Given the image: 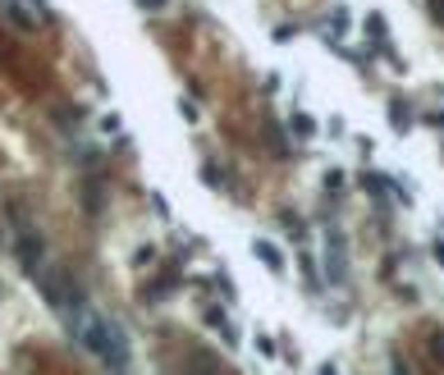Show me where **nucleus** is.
I'll return each mask as SVG.
<instances>
[{"label":"nucleus","instance_id":"obj_9","mask_svg":"<svg viewBox=\"0 0 444 375\" xmlns=\"http://www.w3.org/2000/svg\"><path fill=\"white\" fill-rule=\"evenodd\" d=\"M138 5H142V10H161V5H165V0H138Z\"/></svg>","mask_w":444,"mask_h":375},{"label":"nucleus","instance_id":"obj_1","mask_svg":"<svg viewBox=\"0 0 444 375\" xmlns=\"http://www.w3.org/2000/svg\"><path fill=\"white\" fill-rule=\"evenodd\" d=\"M69 320H74V339L83 343L101 366H110V375L129 371V339H124V330L115 320H106L97 307H88V302H83Z\"/></svg>","mask_w":444,"mask_h":375},{"label":"nucleus","instance_id":"obj_5","mask_svg":"<svg viewBox=\"0 0 444 375\" xmlns=\"http://www.w3.org/2000/svg\"><path fill=\"white\" fill-rule=\"evenodd\" d=\"M206 325H215V330L224 334V343H233V339H238V334H233V325H229V316H224V311H206Z\"/></svg>","mask_w":444,"mask_h":375},{"label":"nucleus","instance_id":"obj_7","mask_svg":"<svg viewBox=\"0 0 444 375\" xmlns=\"http://www.w3.org/2000/svg\"><path fill=\"white\" fill-rule=\"evenodd\" d=\"M293 128H298L302 138H311V133H316V124H311V115H293Z\"/></svg>","mask_w":444,"mask_h":375},{"label":"nucleus","instance_id":"obj_11","mask_svg":"<svg viewBox=\"0 0 444 375\" xmlns=\"http://www.w3.org/2000/svg\"><path fill=\"white\" fill-rule=\"evenodd\" d=\"M115 375H129V371H115Z\"/></svg>","mask_w":444,"mask_h":375},{"label":"nucleus","instance_id":"obj_3","mask_svg":"<svg viewBox=\"0 0 444 375\" xmlns=\"http://www.w3.org/2000/svg\"><path fill=\"white\" fill-rule=\"evenodd\" d=\"M14 256H19V265L28 270V275H42L46 270V238L37 229H14Z\"/></svg>","mask_w":444,"mask_h":375},{"label":"nucleus","instance_id":"obj_4","mask_svg":"<svg viewBox=\"0 0 444 375\" xmlns=\"http://www.w3.org/2000/svg\"><path fill=\"white\" fill-rule=\"evenodd\" d=\"M252 252L261 256V265H266L270 275H284V252H279V247L270 243V238H256V243H252Z\"/></svg>","mask_w":444,"mask_h":375},{"label":"nucleus","instance_id":"obj_6","mask_svg":"<svg viewBox=\"0 0 444 375\" xmlns=\"http://www.w3.org/2000/svg\"><path fill=\"white\" fill-rule=\"evenodd\" d=\"M389 119H394V128H412V115H408V106H403V101H394V106H389Z\"/></svg>","mask_w":444,"mask_h":375},{"label":"nucleus","instance_id":"obj_8","mask_svg":"<svg viewBox=\"0 0 444 375\" xmlns=\"http://www.w3.org/2000/svg\"><path fill=\"white\" fill-rule=\"evenodd\" d=\"M431 357H444V330L431 334Z\"/></svg>","mask_w":444,"mask_h":375},{"label":"nucleus","instance_id":"obj_2","mask_svg":"<svg viewBox=\"0 0 444 375\" xmlns=\"http://www.w3.org/2000/svg\"><path fill=\"white\" fill-rule=\"evenodd\" d=\"M37 288H42V298L51 302L56 311H65V316H74V311L88 302V298H83V288H78L60 265H46L42 275H37Z\"/></svg>","mask_w":444,"mask_h":375},{"label":"nucleus","instance_id":"obj_10","mask_svg":"<svg viewBox=\"0 0 444 375\" xmlns=\"http://www.w3.org/2000/svg\"><path fill=\"white\" fill-rule=\"evenodd\" d=\"M435 256H440V265H444V238H440V243H435Z\"/></svg>","mask_w":444,"mask_h":375}]
</instances>
